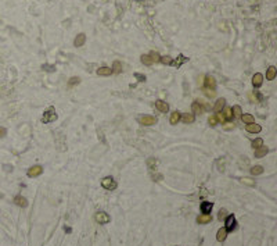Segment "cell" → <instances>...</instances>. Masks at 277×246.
<instances>
[{
    "mask_svg": "<svg viewBox=\"0 0 277 246\" xmlns=\"http://www.w3.org/2000/svg\"><path fill=\"white\" fill-rule=\"evenodd\" d=\"M57 120V114H56V110H54L53 107H50L47 111H44L43 114V118H42V121L44 122V124H50V122L56 121Z\"/></svg>",
    "mask_w": 277,
    "mask_h": 246,
    "instance_id": "obj_1",
    "label": "cell"
},
{
    "mask_svg": "<svg viewBox=\"0 0 277 246\" xmlns=\"http://www.w3.org/2000/svg\"><path fill=\"white\" fill-rule=\"evenodd\" d=\"M139 122L141 125H145V127H150V125H155L157 124V118L153 116H141L139 117Z\"/></svg>",
    "mask_w": 277,
    "mask_h": 246,
    "instance_id": "obj_2",
    "label": "cell"
},
{
    "mask_svg": "<svg viewBox=\"0 0 277 246\" xmlns=\"http://www.w3.org/2000/svg\"><path fill=\"white\" fill-rule=\"evenodd\" d=\"M101 187L105 188V189H108V191H114L116 188V182L112 179V177H105V178L101 181Z\"/></svg>",
    "mask_w": 277,
    "mask_h": 246,
    "instance_id": "obj_3",
    "label": "cell"
},
{
    "mask_svg": "<svg viewBox=\"0 0 277 246\" xmlns=\"http://www.w3.org/2000/svg\"><path fill=\"white\" fill-rule=\"evenodd\" d=\"M42 173H43V167H42V165H33V167H31L29 170H28V177L35 178V177L40 175Z\"/></svg>",
    "mask_w": 277,
    "mask_h": 246,
    "instance_id": "obj_4",
    "label": "cell"
},
{
    "mask_svg": "<svg viewBox=\"0 0 277 246\" xmlns=\"http://www.w3.org/2000/svg\"><path fill=\"white\" fill-rule=\"evenodd\" d=\"M216 88V81L212 75H207L205 77V89H211V90H215Z\"/></svg>",
    "mask_w": 277,
    "mask_h": 246,
    "instance_id": "obj_5",
    "label": "cell"
},
{
    "mask_svg": "<svg viewBox=\"0 0 277 246\" xmlns=\"http://www.w3.org/2000/svg\"><path fill=\"white\" fill-rule=\"evenodd\" d=\"M226 231H233L234 228H236V218H234V216H231V214H229V216L226 217Z\"/></svg>",
    "mask_w": 277,
    "mask_h": 246,
    "instance_id": "obj_6",
    "label": "cell"
},
{
    "mask_svg": "<svg viewBox=\"0 0 277 246\" xmlns=\"http://www.w3.org/2000/svg\"><path fill=\"white\" fill-rule=\"evenodd\" d=\"M245 130H247L250 134H259L262 131V127L259 124L252 122V124H247V128H245Z\"/></svg>",
    "mask_w": 277,
    "mask_h": 246,
    "instance_id": "obj_7",
    "label": "cell"
},
{
    "mask_svg": "<svg viewBox=\"0 0 277 246\" xmlns=\"http://www.w3.org/2000/svg\"><path fill=\"white\" fill-rule=\"evenodd\" d=\"M262 84H263V75H262L261 72H256L255 75L252 77V85L255 88H259Z\"/></svg>",
    "mask_w": 277,
    "mask_h": 246,
    "instance_id": "obj_8",
    "label": "cell"
},
{
    "mask_svg": "<svg viewBox=\"0 0 277 246\" xmlns=\"http://www.w3.org/2000/svg\"><path fill=\"white\" fill-rule=\"evenodd\" d=\"M155 107L158 108L161 113H168V110H169V106H168V103L164 102V100H157V102H155Z\"/></svg>",
    "mask_w": 277,
    "mask_h": 246,
    "instance_id": "obj_9",
    "label": "cell"
},
{
    "mask_svg": "<svg viewBox=\"0 0 277 246\" xmlns=\"http://www.w3.org/2000/svg\"><path fill=\"white\" fill-rule=\"evenodd\" d=\"M96 221L100 224H107L110 221V216L107 213H97L96 214Z\"/></svg>",
    "mask_w": 277,
    "mask_h": 246,
    "instance_id": "obj_10",
    "label": "cell"
},
{
    "mask_svg": "<svg viewBox=\"0 0 277 246\" xmlns=\"http://www.w3.org/2000/svg\"><path fill=\"white\" fill-rule=\"evenodd\" d=\"M276 74H277V70L275 65H270L269 68H267L266 71V79L267 81H273V79L276 78Z\"/></svg>",
    "mask_w": 277,
    "mask_h": 246,
    "instance_id": "obj_11",
    "label": "cell"
},
{
    "mask_svg": "<svg viewBox=\"0 0 277 246\" xmlns=\"http://www.w3.org/2000/svg\"><path fill=\"white\" fill-rule=\"evenodd\" d=\"M85 42H86V35H85V33H79L75 38V41H73V45H75L76 47H81L85 45Z\"/></svg>",
    "mask_w": 277,
    "mask_h": 246,
    "instance_id": "obj_12",
    "label": "cell"
},
{
    "mask_svg": "<svg viewBox=\"0 0 277 246\" xmlns=\"http://www.w3.org/2000/svg\"><path fill=\"white\" fill-rule=\"evenodd\" d=\"M211 220H212L211 214H201V216L197 217V222H198V224H208Z\"/></svg>",
    "mask_w": 277,
    "mask_h": 246,
    "instance_id": "obj_13",
    "label": "cell"
},
{
    "mask_svg": "<svg viewBox=\"0 0 277 246\" xmlns=\"http://www.w3.org/2000/svg\"><path fill=\"white\" fill-rule=\"evenodd\" d=\"M180 118H182V116H180V113H179L178 110L176 111H173L172 114H170V118H169V121H170V124L172 125H176L179 121H180Z\"/></svg>",
    "mask_w": 277,
    "mask_h": 246,
    "instance_id": "obj_14",
    "label": "cell"
},
{
    "mask_svg": "<svg viewBox=\"0 0 277 246\" xmlns=\"http://www.w3.org/2000/svg\"><path fill=\"white\" fill-rule=\"evenodd\" d=\"M212 203L211 202H202L201 203V211L204 214H209L211 213V210H212Z\"/></svg>",
    "mask_w": 277,
    "mask_h": 246,
    "instance_id": "obj_15",
    "label": "cell"
},
{
    "mask_svg": "<svg viewBox=\"0 0 277 246\" xmlns=\"http://www.w3.org/2000/svg\"><path fill=\"white\" fill-rule=\"evenodd\" d=\"M267 152H269V149H267L266 146H261L259 149H255V157H258V159H261V157L266 156Z\"/></svg>",
    "mask_w": 277,
    "mask_h": 246,
    "instance_id": "obj_16",
    "label": "cell"
},
{
    "mask_svg": "<svg viewBox=\"0 0 277 246\" xmlns=\"http://www.w3.org/2000/svg\"><path fill=\"white\" fill-rule=\"evenodd\" d=\"M191 110H193L194 114H202L204 113V107H202L198 102H194L193 104H191Z\"/></svg>",
    "mask_w": 277,
    "mask_h": 246,
    "instance_id": "obj_17",
    "label": "cell"
},
{
    "mask_svg": "<svg viewBox=\"0 0 277 246\" xmlns=\"http://www.w3.org/2000/svg\"><path fill=\"white\" fill-rule=\"evenodd\" d=\"M97 74H99V75H101V77H108V75H111V74H112V68H110V67H101V68H99V70H97Z\"/></svg>",
    "mask_w": 277,
    "mask_h": 246,
    "instance_id": "obj_18",
    "label": "cell"
},
{
    "mask_svg": "<svg viewBox=\"0 0 277 246\" xmlns=\"http://www.w3.org/2000/svg\"><path fill=\"white\" fill-rule=\"evenodd\" d=\"M225 104H226V100H225L223 98L218 99V100H216V103H215V106H213V110H215V111H222V110H223V107H225Z\"/></svg>",
    "mask_w": 277,
    "mask_h": 246,
    "instance_id": "obj_19",
    "label": "cell"
},
{
    "mask_svg": "<svg viewBox=\"0 0 277 246\" xmlns=\"http://www.w3.org/2000/svg\"><path fill=\"white\" fill-rule=\"evenodd\" d=\"M226 236H227V231H226V228H220V230L218 231L216 239H218L219 242H222V241H225V239H226Z\"/></svg>",
    "mask_w": 277,
    "mask_h": 246,
    "instance_id": "obj_20",
    "label": "cell"
},
{
    "mask_svg": "<svg viewBox=\"0 0 277 246\" xmlns=\"http://www.w3.org/2000/svg\"><path fill=\"white\" fill-rule=\"evenodd\" d=\"M14 202H15V204L21 206V207H27V206H28V202H27V199H25V197H22V196H15V199H14Z\"/></svg>",
    "mask_w": 277,
    "mask_h": 246,
    "instance_id": "obj_21",
    "label": "cell"
},
{
    "mask_svg": "<svg viewBox=\"0 0 277 246\" xmlns=\"http://www.w3.org/2000/svg\"><path fill=\"white\" fill-rule=\"evenodd\" d=\"M240 118H241L245 124H252V122H255V118H254V116H251V114H244V116H241Z\"/></svg>",
    "mask_w": 277,
    "mask_h": 246,
    "instance_id": "obj_22",
    "label": "cell"
},
{
    "mask_svg": "<svg viewBox=\"0 0 277 246\" xmlns=\"http://www.w3.org/2000/svg\"><path fill=\"white\" fill-rule=\"evenodd\" d=\"M141 63H143V64H145V65L154 64V61H153V59H151L150 54H143V56H141Z\"/></svg>",
    "mask_w": 277,
    "mask_h": 246,
    "instance_id": "obj_23",
    "label": "cell"
},
{
    "mask_svg": "<svg viewBox=\"0 0 277 246\" xmlns=\"http://www.w3.org/2000/svg\"><path fill=\"white\" fill-rule=\"evenodd\" d=\"M262 173H263V167L262 165H255V167L251 168V174L252 175H261Z\"/></svg>",
    "mask_w": 277,
    "mask_h": 246,
    "instance_id": "obj_24",
    "label": "cell"
},
{
    "mask_svg": "<svg viewBox=\"0 0 277 246\" xmlns=\"http://www.w3.org/2000/svg\"><path fill=\"white\" fill-rule=\"evenodd\" d=\"M183 122L184 124H191V122H194V114L186 113L183 116Z\"/></svg>",
    "mask_w": 277,
    "mask_h": 246,
    "instance_id": "obj_25",
    "label": "cell"
},
{
    "mask_svg": "<svg viewBox=\"0 0 277 246\" xmlns=\"http://www.w3.org/2000/svg\"><path fill=\"white\" fill-rule=\"evenodd\" d=\"M231 113H233L234 117H241L242 116V110L240 106H233V108H231Z\"/></svg>",
    "mask_w": 277,
    "mask_h": 246,
    "instance_id": "obj_26",
    "label": "cell"
},
{
    "mask_svg": "<svg viewBox=\"0 0 277 246\" xmlns=\"http://www.w3.org/2000/svg\"><path fill=\"white\" fill-rule=\"evenodd\" d=\"M122 71V65L119 61H114V67H112V72L115 74H119Z\"/></svg>",
    "mask_w": 277,
    "mask_h": 246,
    "instance_id": "obj_27",
    "label": "cell"
},
{
    "mask_svg": "<svg viewBox=\"0 0 277 246\" xmlns=\"http://www.w3.org/2000/svg\"><path fill=\"white\" fill-rule=\"evenodd\" d=\"M261 146H263V139L258 138V139H255V141L252 142V147L254 149H259Z\"/></svg>",
    "mask_w": 277,
    "mask_h": 246,
    "instance_id": "obj_28",
    "label": "cell"
},
{
    "mask_svg": "<svg viewBox=\"0 0 277 246\" xmlns=\"http://www.w3.org/2000/svg\"><path fill=\"white\" fill-rule=\"evenodd\" d=\"M186 61H187V57H184L183 54H180V56H179V60H178V61H176V63H173V64H175L176 67L179 68V67H180V65L183 64V63H186Z\"/></svg>",
    "mask_w": 277,
    "mask_h": 246,
    "instance_id": "obj_29",
    "label": "cell"
},
{
    "mask_svg": "<svg viewBox=\"0 0 277 246\" xmlns=\"http://www.w3.org/2000/svg\"><path fill=\"white\" fill-rule=\"evenodd\" d=\"M159 61H162V63H164V64H166V65L173 64L172 57H169V56H164V57H161V60H159Z\"/></svg>",
    "mask_w": 277,
    "mask_h": 246,
    "instance_id": "obj_30",
    "label": "cell"
},
{
    "mask_svg": "<svg viewBox=\"0 0 277 246\" xmlns=\"http://www.w3.org/2000/svg\"><path fill=\"white\" fill-rule=\"evenodd\" d=\"M223 116H225V120H231L233 118V113H231V108H226L225 110V113H223Z\"/></svg>",
    "mask_w": 277,
    "mask_h": 246,
    "instance_id": "obj_31",
    "label": "cell"
},
{
    "mask_svg": "<svg viewBox=\"0 0 277 246\" xmlns=\"http://www.w3.org/2000/svg\"><path fill=\"white\" fill-rule=\"evenodd\" d=\"M150 56H151V59H153V61H154V63H157V61H159V60H161V56H159V54L157 53V51H151Z\"/></svg>",
    "mask_w": 277,
    "mask_h": 246,
    "instance_id": "obj_32",
    "label": "cell"
},
{
    "mask_svg": "<svg viewBox=\"0 0 277 246\" xmlns=\"http://www.w3.org/2000/svg\"><path fill=\"white\" fill-rule=\"evenodd\" d=\"M208 122H209L211 127H216V124H218V120H216L215 116H211L209 118H208Z\"/></svg>",
    "mask_w": 277,
    "mask_h": 246,
    "instance_id": "obj_33",
    "label": "cell"
},
{
    "mask_svg": "<svg viewBox=\"0 0 277 246\" xmlns=\"http://www.w3.org/2000/svg\"><path fill=\"white\" fill-rule=\"evenodd\" d=\"M227 216H229V214H227V211L225 210V209H222V210L219 211V214H218V218H219V220H225Z\"/></svg>",
    "mask_w": 277,
    "mask_h": 246,
    "instance_id": "obj_34",
    "label": "cell"
},
{
    "mask_svg": "<svg viewBox=\"0 0 277 246\" xmlns=\"http://www.w3.org/2000/svg\"><path fill=\"white\" fill-rule=\"evenodd\" d=\"M79 82H81V79H79L78 77H72V78L69 79V82H68V84H69V85H75V84H79Z\"/></svg>",
    "mask_w": 277,
    "mask_h": 246,
    "instance_id": "obj_35",
    "label": "cell"
},
{
    "mask_svg": "<svg viewBox=\"0 0 277 246\" xmlns=\"http://www.w3.org/2000/svg\"><path fill=\"white\" fill-rule=\"evenodd\" d=\"M216 120H219V121H220L222 124H226V120H225L223 113H218V116H216Z\"/></svg>",
    "mask_w": 277,
    "mask_h": 246,
    "instance_id": "obj_36",
    "label": "cell"
},
{
    "mask_svg": "<svg viewBox=\"0 0 277 246\" xmlns=\"http://www.w3.org/2000/svg\"><path fill=\"white\" fill-rule=\"evenodd\" d=\"M241 181H242V184H247V185H251V187H254V185H255V182H254V181H251V179H250V178H242V179H241Z\"/></svg>",
    "mask_w": 277,
    "mask_h": 246,
    "instance_id": "obj_37",
    "label": "cell"
},
{
    "mask_svg": "<svg viewBox=\"0 0 277 246\" xmlns=\"http://www.w3.org/2000/svg\"><path fill=\"white\" fill-rule=\"evenodd\" d=\"M135 77L139 79L140 82H143V81H145V75H143V74H139V72H136L135 74Z\"/></svg>",
    "mask_w": 277,
    "mask_h": 246,
    "instance_id": "obj_38",
    "label": "cell"
},
{
    "mask_svg": "<svg viewBox=\"0 0 277 246\" xmlns=\"http://www.w3.org/2000/svg\"><path fill=\"white\" fill-rule=\"evenodd\" d=\"M205 93H207L209 98H213L216 95V90H209V89H205Z\"/></svg>",
    "mask_w": 277,
    "mask_h": 246,
    "instance_id": "obj_39",
    "label": "cell"
},
{
    "mask_svg": "<svg viewBox=\"0 0 277 246\" xmlns=\"http://www.w3.org/2000/svg\"><path fill=\"white\" fill-rule=\"evenodd\" d=\"M43 70H46V71H54L56 70V67H54V65H43Z\"/></svg>",
    "mask_w": 277,
    "mask_h": 246,
    "instance_id": "obj_40",
    "label": "cell"
},
{
    "mask_svg": "<svg viewBox=\"0 0 277 246\" xmlns=\"http://www.w3.org/2000/svg\"><path fill=\"white\" fill-rule=\"evenodd\" d=\"M4 135H6V130L3 127H0V138H3Z\"/></svg>",
    "mask_w": 277,
    "mask_h": 246,
    "instance_id": "obj_41",
    "label": "cell"
},
{
    "mask_svg": "<svg viewBox=\"0 0 277 246\" xmlns=\"http://www.w3.org/2000/svg\"><path fill=\"white\" fill-rule=\"evenodd\" d=\"M137 2H140V0H137Z\"/></svg>",
    "mask_w": 277,
    "mask_h": 246,
    "instance_id": "obj_42",
    "label": "cell"
}]
</instances>
